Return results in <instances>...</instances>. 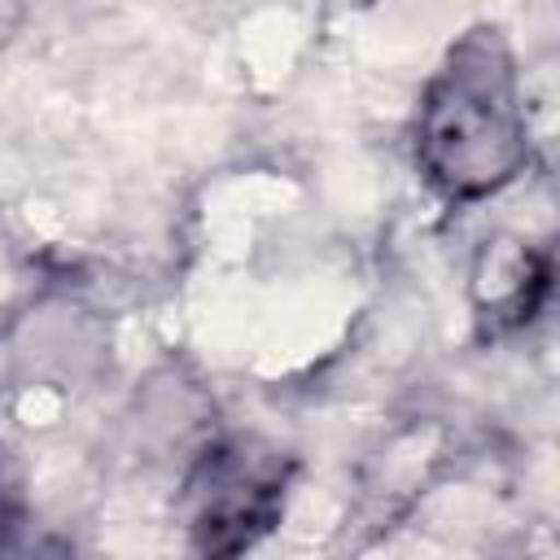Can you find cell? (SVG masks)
<instances>
[{"instance_id":"6da1fadb","label":"cell","mask_w":560,"mask_h":560,"mask_svg":"<svg viewBox=\"0 0 560 560\" xmlns=\"http://www.w3.org/2000/svg\"><path fill=\"white\" fill-rule=\"evenodd\" d=\"M529 162L516 61L494 26L459 35L416 109V166L451 201L499 192Z\"/></svg>"},{"instance_id":"7a4b0ae2","label":"cell","mask_w":560,"mask_h":560,"mask_svg":"<svg viewBox=\"0 0 560 560\" xmlns=\"http://www.w3.org/2000/svg\"><path fill=\"white\" fill-rule=\"evenodd\" d=\"M293 459L254 438L214 442L184 477V521L206 556L254 547L284 512Z\"/></svg>"},{"instance_id":"3957f363","label":"cell","mask_w":560,"mask_h":560,"mask_svg":"<svg viewBox=\"0 0 560 560\" xmlns=\"http://www.w3.org/2000/svg\"><path fill=\"white\" fill-rule=\"evenodd\" d=\"M18 525V499H13V490L4 486V477H0V547L9 542V529Z\"/></svg>"}]
</instances>
